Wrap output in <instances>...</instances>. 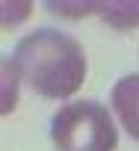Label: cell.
<instances>
[{"mask_svg":"<svg viewBox=\"0 0 139 151\" xmlns=\"http://www.w3.org/2000/svg\"><path fill=\"white\" fill-rule=\"evenodd\" d=\"M112 110L124 130L139 139V74H124L112 86Z\"/></svg>","mask_w":139,"mask_h":151,"instance_id":"cell-3","label":"cell"},{"mask_svg":"<svg viewBox=\"0 0 139 151\" xmlns=\"http://www.w3.org/2000/svg\"><path fill=\"white\" fill-rule=\"evenodd\" d=\"M50 139L56 151H115L118 130L101 101H71L53 113Z\"/></svg>","mask_w":139,"mask_h":151,"instance_id":"cell-2","label":"cell"},{"mask_svg":"<svg viewBox=\"0 0 139 151\" xmlns=\"http://www.w3.org/2000/svg\"><path fill=\"white\" fill-rule=\"evenodd\" d=\"M18 77L42 98L62 101L71 98L86 80V50L83 45L59 30L42 27L27 33L9 56Z\"/></svg>","mask_w":139,"mask_h":151,"instance_id":"cell-1","label":"cell"}]
</instances>
